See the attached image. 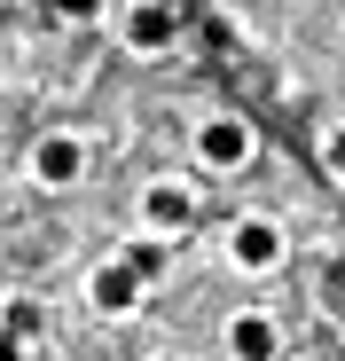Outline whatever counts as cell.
Instances as JSON below:
<instances>
[{
  "label": "cell",
  "mask_w": 345,
  "mask_h": 361,
  "mask_svg": "<svg viewBox=\"0 0 345 361\" xmlns=\"http://www.w3.org/2000/svg\"><path fill=\"white\" fill-rule=\"evenodd\" d=\"M220 259L236 267V275H275L282 259H291V235H282L275 212H236L220 228Z\"/></svg>",
  "instance_id": "obj_2"
},
{
  "label": "cell",
  "mask_w": 345,
  "mask_h": 361,
  "mask_svg": "<svg viewBox=\"0 0 345 361\" xmlns=\"http://www.w3.org/2000/svg\"><path fill=\"white\" fill-rule=\"evenodd\" d=\"M322 173H330V180H345V118L322 134Z\"/></svg>",
  "instance_id": "obj_11"
},
{
  "label": "cell",
  "mask_w": 345,
  "mask_h": 361,
  "mask_svg": "<svg viewBox=\"0 0 345 361\" xmlns=\"http://www.w3.org/2000/svg\"><path fill=\"white\" fill-rule=\"evenodd\" d=\"M142 290H149V283H142V275H134V267H126L118 252L87 267V307H94V314H110V322H126V314H142Z\"/></svg>",
  "instance_id": "obj_6"
},
{
  "label": "cell",
  "mask_w": 345,
  "mask_h": 361,
  "mask_svg": "<svg viewBox=\"0 0 345 361\" xmlns=\"http://www.w3.org/2000/svg\"><path fill=\"white\" fill-rule=\"evenodd\" d=\"M0 322L24 338V353L47 345V314H39V298H32V290H0Z\"/></svg>",
  "instance_id": "obj_8"
},
{
  "label": "cell",
  "mask_w": 345,
  "mask_h": 361,
  "mask_svg": "<svg viewBox=\"0 0 345 361\" xmlns=\"http://www.w3.org/2000/svg\"><path fill=\"white\" fill-rule=\"evenodd\" d=\"M47 16L71 32H94V24H110V0H47Z\"/></svg>",
  "instance_id": "obj_10"
},
{
  "label": "cell",
  "mask_w": 345,
  "mask_h": 361,
  "mask_svg": "<svg viewBox=\"0 0 345 361\" xmlns=\"http://www.w3.org/2000/svg\"><path fill=\"white\" fill-rule=\"evenodd\" d=\"M118 259H126V267H134L142 283H157V275L172 267V235H157V228H134L126 244H118Z\"/></svg>",
  "instance_id": "obj_7"
},
{
  "label": "cell",
  "mask_w": 345,
  "mask_h": 361,
  "mask_svg": "<svg viewBox=\"0 0 345 361\" xmlns=\"http://www.w3.org/2000/svg\"><path fill=\"white\" fill-rule=\"evenodd\" d=\"M126 55H165L172 47V0H110Z\"/></svg>",
  "instance_id": "obj_5"
},
{
  "label": "cell",
  "mask_w": 345,
  "mask_h": 361,
  "mask_svg": "<svg viewBox=\"0 0 345 361\" xmlns=\"http://www.w3.org/2000/svg\"><path fill=\"white\" fill-rule=\"evenodd\" d=\"M189 157H196V173L227 180V173H244V165L259 157V126H251V118H236V110H212V118H196Z\"/></svg>",
  "instance_id": "obj_1"
},
{
  "label": "cell",
  "mask_w": 345,
  "mask_h": 361,
  "mask_svg": "<svg viewBox=\"0 0 345 361\" xmlns=\"http://www.w3.org/2000/svg\"><path fill=\"white\" fill-rule=\"evenodd\" d=\"M204 180H181V173H157V180H142L134 189V228H157V235H172V244H181V235L196 228V212H204Z\"/></svg>",
  "instance_id": "obj_3"
},
{
  "label": "cell",
  "mask_w": 345,
  "mask_h": 361,
  "mask_svg": "<svg viewBox=\"0 0 345 361\" xmlns=\"http://www.w3.org/2000/svg\"><path fill=\"white\" fill-rule=\"evenodd\" d=\"M227 345H236V353H275V345H282V330H275V322H259V314H244V322H227Z\"/></svg>",
  "instance_id": "obj_9"
},
{
  "label": "cell",
  "mask_w": 345,
  "mask_h": 361,
  "mask_svg": "<svg viewBox=\"0 0 345 361\" xmlns=\"http://www.w3.org/2000/svg\"><path fill=\"white\" fill-rule=\"evenodd\" d=\"M87 165H94V149H87V134H79V126H39V134H32V149H24L32 189H79Z\"/></svg>",
  "instance_id": "obj_4"
}]
</instances>
